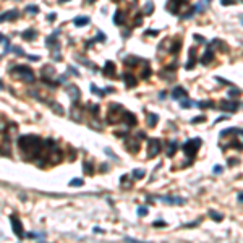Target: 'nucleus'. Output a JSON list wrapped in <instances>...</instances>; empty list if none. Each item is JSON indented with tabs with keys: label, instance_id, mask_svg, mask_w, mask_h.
Segmentation results:
<instances>
[{
	"label": "nucleus",
	"instance_id": "obj_1",
	"mask_svg": "<svg viewBox=\"0 0 243 243\" xmlns=\"http://www.w3.org/2000/svg\"><path fill=\"white\" fill-rule=\"evenodd\" d=\"M18 144H20L21 151L26 153V154H34V156H39L41 154V146H42V141L37 136H31V135H26V136H21L18 139Z\"/></svg>",
	"mask_w": 243,
	"mask_h": 243
},
{
	"label": "nucleus",
	"instance_id": "obj_2",
	"mask_svg": "<svg viewBox=\"0 0 243 243\" xmlns=\"http://www.w3.org/2000/svg\"><path fill=\"white\" fill-rule=\"evenodd\" d=\"M12 73H18V78L26 81V83H33L34 81V75L33 70L29 67H24V65H16L12 68Z\"/></svg>",
	"mask_w": 243,
	"mask_h": 243
},
{
	"label": "nucleus",
	"instance_id": "obj_3",
	"mask_svg": "<svg viewBox=\"0 0 243 243\" xmlns=\"http://www.w3.org/2000/svg\"><path fill=\"white\" fill-rule=\"evenodd\" d=\"M201 146V139L199 138H193V139H188L185 144H183V153L188 156V157H194L196 153H198V149Z\"/></svg>",
	"mask_w": 243,
	"mask_h": 243
},
{
	"label": "nucleus",
	"instance_id": "obj_4",
	"mask_svg": "<svg viewBox=\"0 0 243 243\" xmlns=\"http://www.w3.org/2000/svg\"><path fill=\"white\" fill-rule=\"evenodd\" d=\"M159 151H161V139L157 138H153L149 139V151H147V157H156L159 154Z\"/></svg>",
	"mask_w": 243,
	"mask_h": 243
},
{
	"label": "nucleus",
	"instance_id": "obj_5",
	"mask_svg": "<svg viewBox=\"0 0 243 243\" xmlns=\"http://www.w3.org/2000/svg\"><path fill=\"white\" fill-rule=\"evenodd\" d=\"M10 222H12V227H13L15 235L18 238H23V225H21L20 219H18L16 216H10Z\"/></svg>",
	"mask_w": 243,
	"mask_h": 243
},
{
	"label": "nucleus",
	"instance_id": "obj_6",
	"mask_svg": "<svg viewBox=\"0 0 243 243\" xmlns=\"http://www.w3.org/2000/svg\"><path fill=\"white\" fill-rule=\"evenodd\" d=\"M219 109L227 110V112H235L238 109V102H230V101H222L219 104Z\"/></svg>",
	"mask_w": 243,
	"mask_h": 243
},
{
	"label": "nucleus",
	"instance_id": "obj_7",
	"mask_svg": "<svg viewBox=\"0 0 243 243\" xmlns=\"http://www.w3.org/2000/svg\"><path fill=\"white\" fill-rule=\"evenodd\" d=\"M185 2V0H169V3H167V8H169L170 13H177L180 10V5Z\"/></svg>",
	"mask_w": 243,
	"mask_h": 243
},
{
	"label": "nucleus",
	"instance_id": "obj_8",
	"mask_svg": "<svg viewBox=\"0 0 243 243\" xmlns=\"http://www.w3.org/2000/svg\"><path fill=\"white\" fill-rule=\"evenodd\" d=\"M172 97L173 99H177V101H182V99H186V91L182 88V86H177L173 91H172Z\"/></svg>",
	"mask_w": 243,
	"mask_h": 243
},
{
	"label": "nucleus",
	"instance_id": "obj_9",
	"mask_svg": "<svg viewBox=\"0 0 243 243\" xmlns=\"http://www.w3.org/2000/svg\"><path fill=\"white\" fill-rule=\"evenodd\" d=\"M18 10H12V12H5V13H2L0 15V23H3L5 20H16L18 18Z\"/></svg>",
	"mask_w": 243,
	"mask_h": 243
},
{
	"label": "nucleus",
	"instance_id": "obj_10",
	"mask_svg": "<svg viewBox=\"0 0 243 243\" xmlns=\"http://www.w3.org/2000/svg\"><path fill=\"white\" fill-rule=\"evenodd\" d=\"M123 120L127 122L128 127H135L136 125V117L132 114V112H128V110H123Z\"/></svg>",
	"mask_w": 243,
	"mask_h": 243
},
{
	"label": "nucleus",
	"instance_id": "obj_11",
	"mask_svg": "<svg viewBox=\"0 0 243 243\" xmlns=\"http://www.w3.org/2000/svg\"><path fill=\"white\" fill-rule=\"evenodd\" d=\"M212 59H214V52H212L211 47H208V49H206V54L201 57V63H203V65H209V63L212 62Z\"/></svg>",
	"mask_w": 243,
	"mask_h": 243
},
{
	"label": "nucleus",
	"instance_id": "obj_12",
	"mask_svg": "<svg viewBox=\"0 0 243 243\" xmlns=\"http://www.w3.org/2000/svg\"><path fill=\"white\" fill-rule=\"evenodd\" d=\"M123 80H125V85L128 86V88H135L136 86V78L133 76V73H125L123 75Z\"/></svg>",
	"mask_w": 243,
	"mask_h": 243
},
{
	"label": "nucleus",
	"instance_id": "obj_13",
	"mask_svg": "<svg viewBox=\"0 0 243 243\" xmlns=\"http://www.w3.org/2000/svg\"><path fill=\"white\" fill-rule=\"evenodd\" d=\"M102 71H104V75H106V76H114V75H115V65H114V63H112V62L109 60V62H106V65H104V70H102Z\"/></svg>",
	"mask_w": 243,
	"mask_h": 243
},
{
	"label": "nucleus",
	"instance_id": "obj_14",
	"mask_svg": "<svg viewBox=\"0 0 243 243\" xmlns=\"http://www.w3.org/2000/svg\"><path fill=\"white\" fill-rule=\"evenodd\" d=\"M127 146L130 147V151H132V153H136L138 149H139V138L128 139V141H127Z\"/></svg>",
	"mask_w": 243,
	"mask_h": 243
},
{
	"label": "nucleus",
	"instance_id": "obj_15",
	"mask_svg": "<svg viewBox=\"0 0 243 243\" xmlns=\"http://www.w3.org/2000/svg\"><path fill=\"white\" fill-rule=\"evenodd\" d=\"M73 24L78 26V28L86 26V24H89V18L88 16H78V18H75V20H73Z\"/></svg>",
	"mask_w": 243,
	"mask_h": 243
},
{
	"label": "nucleus",
	"instance_id": "obj_16",
	"mask_svg": "<svg viewBox=\"0 0 243 243\" xmlns=\"http://www.w3.org/2000/svg\"><path fill=\"white\" fill-rule=\"evenodd\" d=\"M36 36H37V33L34 29H26L24 33H21V37L24 41H33V39H36Z\"/></svg>",
	"mask_w": 243,
	"mask_h": 243
},
{
	"label": "nucleus",
	"instance_id": "obj_17",
	"mask_svg": "<svg viewBox=\"0 0 243 243\" xmlns=\"http://www.w3.org/2000/svg\"><path fill=\"white\" fill-rule=\"evenodd\" d=\"M162 201L169 203V204H183L185 203L183 198H170V196H162Z\"/></svg>",
	"mask_w": 243,
	"mask_h": 243
},
{
	"label": "nucleus",
	"instance_id": "obj_18",
	"mask_svg": "<svg viewBox=\"0 0 243 243\" xmlns=\"http://www.w3.org/2000/svg\"><path fill=\"white\" fill-rule=\"evenodd\" d=\"M194 55H196V49H191V50H190V62L185 65V68H186V70L194 68Z\"/></svg>",
	"mask_w": 243,
	"mask_h": 243
},
{
	"label": "nucleus",
	"instance_id": "obj_19",
	"mask_svg": "<svg viewBox=\"0 0 243 243\" xmlns=\"http://www.w3.org/2000/svg\"><path fill=\"white\" fill-rule=\"evenodd\" d=\"M177 147H178L177 141H170V143H169V149H167V156L172 157V156L175 154V151H177Z\"/></svg>",
	"mask_w": 243,
	"mask_h": 243
},
{
	"label": "nucleus",
	"instance_id": "obj_20",
	"mask_svg": "<svg viewBox=\"0 0 243 243\" xmlns=\"http://www.w3.org/2000/svg\"><path fill=\"white\" fill-rule=\"evenodd\" d=\"M67 91H68V94L71 96V99H73V101H78V97H80V91H78L76 88H75V86H70Z\"/></svg>",
	"mask_w": 243,
	"mask_h": 243
},
{
	"label": "nucleus",
	"instance_id": "obj_21",
	"mask_svg": "<svg viewBox=\"0 0 243 243\" xmlns=\"http://www.w3.org/2000/svg\"><path fill=\"white\" fill-rule=\"evenodd\" d=\"M114 21H115V24H123V12L117 10L114 15Z\"/></svg>",
	"mask_w": 243,
	"mask_h": 243
},
{
	"label": "nucleus",
	"instance_id": "obj_22",
	"mask_svg": "<svg viewBox=\"0 0 243 243\" xmlns=\"http://www.w3.org/2000/svg\"><path fill=\"white\" fill-rule=\"evenodd\" d=\"M157 120H159V117L156 115V114H151V115H149L147 117V127H156V123H157Z\"/></svg>",
	"mask_w": 243,
	"mask_h": 243
},
{
	"label": "nucleus",
	"instance_id": "obj_23",
	"mask_svg": "<svg viewBox=\"0 0 243 243\" xmlns=\"http://www.w3.org/2000/svg\"><path fill=\"white\" fill-rule=\"evenodd\" d=\"M209 216H211L212 220H217V222H220V220L224 219L222 214H220V212H216V211H209Z\"/></svg>",
	"mask_w": 243,
	"mask_h": 243
},
{
	"label": "nucleus",
	"instance_id": "obj_24",
	"mask_svg": "<svg viewBox=\"0 0 243 243\" xmlns=\"http://www.w3.org/2000/svg\"><path fill=\"white\" fill-rule=\"evenodd\" d=\"M143 177H144V170L143 169H135L133 170V178H143Z\"/></svg>",
	"mask_w": 243,
	"mask_h": 243
},
{
	"label": "nucleus",
	"instance_id": "obj_25",
	"mask_svg": "<svg viewBox=\"0 0 243 243\" xmlns=\"http://www.w3.org/2000/svg\"><path fill=\"white\" fill-rule=\"evenodd\" d=\"M153 12H154V3L153 2H147L146 7H144V13L149 15V13H153Z\"/></svg>",
	"mask_w": 243,
	"mask_h": 243
},
{
	"label": "nucleus",
	"instance_id": "obj_26",
	"mask_svg": "<svg viewBox=\"0 0 243 243\" xmlns=\"http://www.w3.org/2000/svg\"><path fill=\"white\" fill-rule=\"evenodd\" d=\"M26 12L28 13H37V12H39V7H37V5H28Z\"/></svg>",
	"mask_w": 243,
	"mask_h": 243
},
{
	"label": "nucleus",
	"instance_id": "obj_27",
	"mask_svg": "<svg viewBox=\"0 0 243 243\" xmlns=\"http://www.w3.org/2000/svg\"><path fill=\"white\" fill-rule=\"evenodd\" d=\"M91 91L94 92V94H97V96H104V91H102V89H97L96 85H91Z\"/></svg>",
	"mask_w": 243,
	"mask_h": 243
},
{
	"label": "nucleus",
	"instance_id": "obj_28",
	"mask_svg": "<svg viewBox=\"0 0 243 243\" xmlns=\"http://www.w3.org/2000/svg\"><path fill=\"white\" fill-rule=\"evenodd\" d=\"M170 52H172V54H177V52H180V41H178V42H173V45H172Z\"/></svg>",
	"mask_w": 243,
	"mask_h": 243
},
{
	"label": "nucleus",
	"instance_id": "obj_29",
	"mask_svg": "<svg viewBox=\"0 0 243 243\" xmlns=\"http://www.w3.org/2000/svg\"><path fill=\"white\" fill-rule=\"evenodd\" d=\"M136 63H138V59H135V57L125 59V65H136Z\"/></svg>",
	"mask_w": 243,
	"mask_h": 243
},
{
	"label": "nucleus",
	"instance_id": "obj_30",
	"mask_svg": "<svg viewBox=\"0 0 243 243\" xmlns=\"http://www.w3.org/2000/svg\"><path fill=\"white\" fill-rule=\"evenodd\" d=\"M149 76H151V70H149V68H144V70H143V75H141V78H143V80H147Z\"/></svg>",
	"mask_w": 243,
	"mask_h": 243
},
{
	"label": "nucleus",
	"instance_id": "obj_31",
	"mask_svg": "<svg viewBox=\"0 0 243 243\" xmlns=\"http://www.w3.org/2000/svg\"><path fill=\"white\" fill-rule=\"evenodd\" d=\"M146 214H147V208L146 206L138 208V216H146Z\"/></svg>",
	"mask_w": 243,
	"mask_h": 243
},
{
	"label": "nucleus",
	"instance_id": "obj_32",
	"mask_svg": "<svg viewBox=\"0 0 243 243\" xmlns=\"http://www.w3.org/2000/svg\"><path fill=\"white\" fill-rule=\"evenodd\" d=\"M81 185H83V180H80V178H75L70 182V186H81Z\"/></svg>",
	"mask_w": 243,
	"mask_h": 243
},
{
	"label": "nucleus",
	"instance_id": "obj_33",
	"mask_svg": "<svg viewBox=\"0 0 243 243\" xmlns=\"http://www.w3.org/2000/svg\"><path fill=\"white\" fill-rule=\"evenodd\" d=\"M28 237H31V238H39V240H42V238H44V235H42V233H34V232L28 233Z\"/></svg>",
	"mask_w": 243,
	"mask_h": 243
},
{
	"label": "nucleus",
	"instance_id": "obj_34",
	"mask_svg": "<svg viewBox=\"0 0 243 243\" xmlns=\"http://www.w3.org/2000/svg\"><path fill=\"white\" fill-rule=\"evenodd\" d=\"M191 106H196L193 101H183L182 99V107H191Z\"/></svg>",
	"mask_w": 243,
	"mask_h": 243
},
{
	"label": "nucleus",
	"instance_id": "obj_35",
	"mask_svg": "<svg viewBox=\"0 0 243 243\" xmlns=\"http://www.w3.org/2000/svg\"><path fill=\"white\" fill-rule=\"evenodd\" d=\"M85 172H88V173H92V165H91V162H85Z\"/></svg>",
	"mask_w": 243,
	"mask_h": 243
},
{
	"label": "nucleus",
	"instance_id": "obj_36",
	"mask_svg": "<svg viewBox=\"0 0 243 243\" xmlns=\"http://www.w3.org/2000/svg\"><path fill=\"white\" fill-rule=\"evenodd\" d=\"M198 106H199V107H203V109H206V107H212L214 104H212V102H199Z\"/></svg>",
	"mask_w": 243,
	"mask_h": 243
},
{
	"label": "nucleus",
	"instance_id": "obj_37",
	"mask_svg": "<svg viewBox=\"0 0 243 243\" xmlns=\"http://www.w3.org/2000/svg\"><path fill=\"white\" fill-rule=\"evenodd\" d=\"M141 20H143V16H141V15H136V18H135V24H136V26H138V24H141V23H143Z\"/></svg>",
	"mask_w": 243,
	"mask_h": 243
},
{
	"label": "nucleus",
	"instance_id": "obj_38",
	"mask_svg": "<svg viewBox=\"0 0 243 243\" xmlns=\"http://www.w3.org/2000/svg\"><path fill=\"white\" fill-rule=\"evenodd\" d=\"M157 33L159 31H156V29H147L146 31V36H157Z\"/></svg>",
	"mask_w": 243,
	"mask_h": 243
},
{
	"label": "nucleus",
	"instance_id": "obj_39",
	"mask_svg": "<svg viewBox=\"0 0 243 243\" xmlns=\"http://www.w3.org/2000/svg\"><path fill=\"white\" fill-rule=\"evenodd\" d=\"M96 41H106V36H104V33H99V36L96 37Z\"/></svg>",
	"mask_w": 243,
	"mask_h": 243
},
{
	"label": "nucleus",
	"instance_id": "obj_40",
	"mask_svg": "<svg viewBox=\"0 0 243 243\" xmlns=\"http://www.w3.org/2000/svg\"><path fill=\"white\" fill-rule=\"evenodd\" d=\"M212 172H214V173H220V172H222V167L216 165V167H214V169H212Z\"/></svg>",
	"mask_w": 243,
	"mask_h": 243
},
{
	"label": "nucleus",
	"instance_id": "obj_41",
	"mask_svg": "<svg viewBox=\"0 0 243 243\" xmlns=\"http://www.w3.org/2000/svg\"><path fill=\"white\" fill-rule=\"evenodd\" d=\"M229 94H230V96H238V94H240V91H238V89H232Z\"/></svg>",
	"mask_w": 243,
	"mask_h": 243
},
{
	"label": "nucleus",
	"instance_id": "obj_42",
	"mask_svg": "<svg viewBox=\"0 0 243 243\" xmlns=\"http://www.w3.org/2000/svg\"><path fill=\"white\" fill-rule=\"evenodd\" d=\"M99 112V106H92V115H97Z\"/></svg>",
	"mask_w": 243,
	"mask_h": 243
},
{
	"label": "nucleus",
	"instance_id": "obj_43",
	"mask_svg": "<svg viewBox=\"0 0 243 243\" xmlns=\"http://www.w3.org/2000/svg\"><path fill=\"white\" fill-rule=\"evenodd\" d=\"M204 120V117H196V118H193L191 122H193V123H198V122H203Z\"/></svg>",
	"mask_w": 243,
	"mask_h": 243
},
{
	"label": "nucleus",
	"instance_id": "obj_44",
	"mask_svg": "<svg viewBox=\"0 0 243 243\" xmlns=\"http://www.w3.org/2000/svg\"><path fill=\"white\" fill-rule=\"evenodd\" d=\"M232 3H235L233 0H222V5H232Z\"/></svg>",
	"mask_w": 243,
	"mask_h": 243
},
{
	"label": "nucleus",
	"instance_id": "obj_45",
	"mask_svg": "<svg viewBox=\"0 0 243 243\" xmlns=\"http://www.w3.org/2000/svg\"><path fill=\"white\" fill-rule=\"evenodd\" d=\"M154 225H156V227H161V225H165V222H162V220H157V222H154Z\"/></svg>",
	"mask_w": 243,
	"mask_h": 243
},
{
	"label": "nucleus",
	"instance_id": "obj_46",
	"mask_svg": "<svg viewBox=\"0 0 243 243\" xmlns=\"http://www.w3.org/2000/svg\"><path fill=\"white\" fill-rule=\"evenodd\" d=\"M55 16H57V15H55V13H50V15L47 16V20H50V21H52V20H55Z\"/></svg>",
	"mask_w": 243,
	"mask_h": 243
},
{
	"label": "nucleus",
	"instance_id": "obj_47",
	"mask_svg": "<svg viewBox=\"0 0 243 243\" xmlns=\"http://www.w3.org/2000/svg\"><path fill=\"white\" fill-rule=\"evenodd\" d=\"M237 199H238L240 203H243V193H240V194L237 196Z\"/></svg>",
	"mask_w": 243,
	"mask_h": 243
},
{
	"label": "nucleus",
	"instance_id": "obj_48",
	"mask_svg": "<svg viewBox=\"0 0 243 243\" xmlns=\"http://www.w3.org/2000/svg\"><path fill=\"white\" fill-rule=\"evenodd\" d=\"M94 232H96V233H99V232L102 233V229H99V227H94Z\"/></svg>",
	"mask_w": 243,
	"mask_h": 243
},
{
	"label": "nucleus",
	"instance_id": "obj_49",
	"mask_svg": "<svg viewBox=\"0 0 243 243\" xmlns=\"http://www.w3.org/2000/svg\"><path fill=\"white\" fill-rule=\"evenodd\" d=\"M65 2H70V0H59V3H65Z\"/></svg>",
	"mask_w": 243,
	"mask_h": 243
},
{
	"label": "nucleus",
	"instance_id": "obj_50",
	"mask_svg": "<svg viewBox=\"0 0 243 243\" xmlns=\"http://www.w3.org/2000/svg\"><path fill=\"white\" fill-rule=\"evenodd\" d=\"M2 41H3V36H2V34H0V42H2Z\"/></svg>",
	"mask_w": 243,
	"mask_h": 243
},
{
	"label": "nucleus",
	"instance_id": "obj_51",
	"mask_svg": "<svg viewBox=\"0 0 243 243\" xmlns=\"http://www.w3.org/2000/svg\"><path fill=\"white\" fill-rule=\"evenodd\" d=\"M88 2H89V3H92V2H94V0H88Z\"/></svg>",
	"mask_w": 243,
	"mask_h": 243
},
{
	"label": "nucleus",
	"instance_id": "obj_52",
	"mask_svg": "<svg viewBox=\"0 0 243 243\" xmlns=\"http://www.w3.org/2000/svg\"><path fill=\"white\" fill-rule=\"evenodd\" d=\"M0 89H2V81H0Z\"/></svg>",
	"mask_w": 243,
	"mask_h": 243
}]
</instances>
